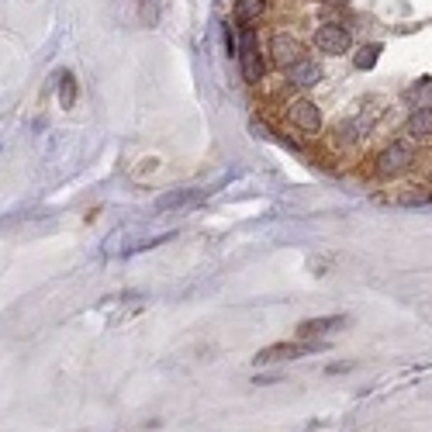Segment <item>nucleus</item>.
<instances>
[{
  "instance_id": "nucleus-1",
  "label": "nucleus",
  "mask_w": 432,
  "mask_h": 432,
  "mask_svg": "<svg viewBox=\"0 0 432 432\" xmlns=\"http://www.w3.org/2000/svg\"><path fill=\"white\" fill-rule=\"evenodd\" d=\"M329 342H315V339H301V342H277V346H267L256 353V367H267V363H287V360H298V356H308V353H318L325 349Z\"/></svg>"
},
{
  "instance_id": "nucleus-2",
  "label": "nucleus",
  "mask_w": 432,
  "mask_h": 432,
  "mask_svg": "<svg viewBox=\"0 0 432 432\" xmlns=\"http://www.w3.org/2000/svg\"><path fill=\"white\" fill-rule=\"evenodd\" d=\"M239 28V25H236ZM239 63H243V76L249 83H256L263 76V59H260V42L253 35V28H239Z\"/></svg>"
},
{
  "instance_id": "nucleus-3",
  "label": "nucleus",
  "mask_w": 432,
  "mask_h": 432,
  "mask_svg": "<svg viewBox=\"0 0 432 432\" xmlns=\"http://www.w3.org/2000/svg\"><path fill=\"white\" fill-rule=\"evenodd\" d=\"M311 42H315V49H318L322 56H342V52H349L353 35H349V28H342V25H322Z\"/></svg>"
},
{
  "instance_id": "nucleus-4",
  "label": "nucleus",
  "mask_w": 432,
  "mask_h": 432,
  "mask_svg": "<svg viewBox=\"0 0 432 432\" xmlns=\"http://www.w3.org/2000/svg\"><path fill=\"white\" fill-rule=\"evenodd\" d=\"M270 56H274V63L277 66H294V63H301L305 59V45L294 39V35H287V32H277L274 39H270Z\"/></svg>"
},
{
  "instance_id": "nucleus-5",
  "label": "nucleus",
  "mask_w": 432,
  "mask_h": 432,
  "mask_svg": "<svg viewBox=\"0 0 432 432\" xmlns=\"http://www.w3.org/2000/svg\"><path fill=\"white\" fill-rule=\"evenodd\" d=\"M411 149L404 145V142H391L380 156H377V173H384V176H391V173H401V169H408L411 166Z\"/></svg>"
},
{
  "instance_id": "nucleus-6",
  "label": "nucleus",
  "mask_w": 432,
  "mask_h": 432,
  "mask_svg": "<svg viewBox=\"0 0 432 432\" xmlns=\"http://www.w3.org/2000/svg\"><path fill=\"white\" fill-rule=\"evenodd\" d=\"M287 118L301 128V132H318V125H322V114H318V107L311 104V101H291V107H287Z\"/></svg>"
},
{
  "instance_id": "nucleus-7",
  "label": "nucleus",
  "mask_w": 432,
  "mask_h": 432,
  "mask_svg": "<svg viewBox=\"0 0 432 432\" xmlns=\"http://www.w3.org/2000/svg\"><path fill=\"white\" fill-rule=\"evenodd\" d=\"M287 80H291V87H301V90H308V87H315V83L322 80V66H318V63H311V59L305 56L301 63L287 66Z\"/></svg>"
},
{
  "instance_id": "nucleus-8",
  "label": "nucleus",
  "mask_w": 432,
  "mask_h": 432,
  "mask_svg": "<svg viewBox=\"0 0 432 432\" xmlns=\"http://www.w3.org/2000/svg\"><path fill=\"white\" fill-rule=\"evenodd\" d=\"M346 325V315H325V318H308L298 325V339H315L325 332H339Z\"/></svg>"
},
{
  "instance_id": "nucleus-9",
  "label": "nucleus",
  "mask_w": 432,
  "mask_h": 432,
  "mask_svg": "<svg viewBox=\"0 0 432 432\" xmlns=\"http://www.w3.org/2000/svg\"><path fill=\"white\" fill-rule=\"evenodd\" d=\"M263 14H267V0H236L232 8V21L239 28H253Z\"/></svg>"
},
{
  "instance_id": "nucleus-10",
  "label": "nucleus",
  "mask_w": 432,
  "mask_h": 432,
  "mask_svg": "<svg viewBox=\"0 0 432 432\" xmlns=\"http://www.w3.org/2000/svg\"><path fill=\"white\" fill-rule=\"evenodd\" d=\"M408 138H432V111L429 107H415L404 121Z\"/></svg>"
},
{
  "instance_id": "nucleus-11",
  "label": "nucleus",
  "mask_w": 432,
  "mask_h": 432,
  "mask_svg": "<svg viewBox=\"0 0 432 432\" xmlns=\"http://www.w3.org/2000/svg\"><path fill=\"white\" fill-rule=\"evenodd\" d=\"M197 197H204V194H197V190H176V194H166V197H159V200H156V207H159V211H173V207L194 204Z\"/></svg>"
},
{
  "instance_id": "nucleus-12",
  "label": "nucleus",
  "mask_w": 432,
  "mask_h": 432,
  "mask_svg": "<svg viewBox=\"0 0 432 432\" xmlns=\"http://www.w3.org/2000/svg\"><path fill=\"white\" fill-rule=\"evenodd\" d=\"M59 80H63V87H59V101H63V107L70 111V107L76 104V80H73V73H70V70H63V76H59Z\"/></svg>"
},
{
  "instance_id": "nucleus-13",
  "label": "nucleus",
  "mask_w": 432,
  "mask_h": 432,
  "mask_svg": "<svg viewBox=\"0 0 432 432\" xmlns=\"http://www.w3.org/2000/svg\"><path fill=\"white\" fill-rule=\"evenodd\" d=\"M377 56H380V45L370 42V45H363V49L356 52L353 63H356V70H373V66H377Z\"/></svg>"
},
{
  "instance_id": "nucleus-14",
  "label": "nucleus",
  "mask_w": 432,
  "mask_h": 432,
  "mask_svg": "<svg viewBox=\"0 0 432 432\" xmlns=\"http://www.w3.org/2000/svg\"><path fill=\"white\" fill-rule=\"evenodd\" d=\"M398 204H404V207H418V204H432V194H408V197H401Z\"/></svg>"
}]
</instances>
